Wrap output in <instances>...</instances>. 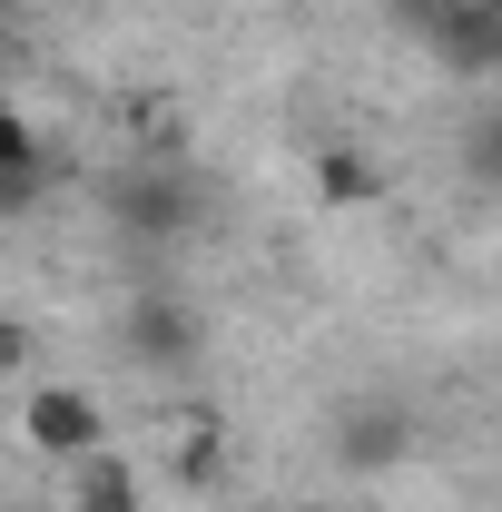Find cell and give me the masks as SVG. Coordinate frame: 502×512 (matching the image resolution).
<instances>
[{
	"mask_svg": "<svg viewBox=\"0 0 502 512\" xmlns=\"http://www.w3.org/2000/svg\"><path fill=\"white\" fill-rule=\"evenodd\" d=\"M128 355H148V365H188L197 335H188L178 306H138V316H128Z\"/></svg>",
	"mask_w": 502,
	"mask_h": 512,
	"instance_id": "obj_3",
	"label": "cell"
},
{
	"mask_svg": "<svg viewBox=\"0 0 502 512\" xmlns=\"http://www.w3.org/2000/svg\"><path fill=\"white\" fill-rule=\"evenodd\" d=\"M20 365H30V325H20V316H0V384L20 375Z\"/></svg>",
	"mask_w": 502,
	"mask_h": 512,
	"instance_id": "obj_6",
	"label": "cell"
},
{
	"mask_svg": "<svg viewBox=\"0 0 502 512\" xmlns=\"http://www.w3.org/2000/svg\"><path fill=\"white\" fill-rule=\"evenodd\" d=\"M325 197H375V168L365 158H325Z\"/></svg>",
	"mask_w": 502,
	"mask_h": 512,
	"instance_id": "obj_5",
	"label": "cell"
},
{
	"mask_svg": "<svg viewBox=\"0 0 502 512\" xmlns=\"http://www.w3.org/2000/svg\"><path fill=\"white\" fill-rule=\"evenodd\" d=\"M148 503H158V473L128 444H99L79 463H60V512H148Z\"/></svg>",
	"mask_w": 502,
	"mask_h": 512,
	"instance_id": "obj_2",
	"label": "cell"
},
{
	"mask_svg": "<svg viewBox=\"0 0 502 512\" xmlns=\"http://www.w3.org/2000/svg\"><path fill=\"white\" fill-rule=\"evenodd\" d=\"M30 178H40V128L0 99V188H30Z\"/></svg>",
	"mask_w": 502,
	"mask_h": 512,
	"instance_id": "obj_4",
	"label": "cell"
},
{
	"mask_svg": "<svg viewBox=\"0 0 502 512\" xmlns=\"http://www.w3.org/2000/svg\"><path fill=\"white\" fill-rule=\"evenodd\" d=\"M10 434H20V453H30V463H50V473H60V463H79V453L119 444V414H109V394H99V384L40 375V384H20Z\"/></svg>",
	"mask_w": 502,
	"mask_h": 512,
	"instance_id": "obj_1",
	"label": "cell"
}]
</instances>
